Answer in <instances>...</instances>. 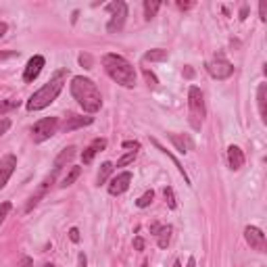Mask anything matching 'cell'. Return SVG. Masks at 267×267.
<instances>
[{"instance_id":"1","label":"cell","mask_w":267,"mask_h":267,"mask_svg":"<svg viewBox=\"0 0 267 267\" xmlns=\"http://www.w3.org/2000/svg\"><path fill=\"white\" fill-rule=\"evenodd\" d=\"M71 94L86 113H96V111H100V107H102L100 90H98V86L90 80V77H83V75L73 77L71 80Z\"/></svg>"},{"instance_id":"2","label":"cell","mask_w":267,"mask_h":267,"mask_svg":"<svg viewBox=\"0 0 267 267\" xmlns=\"http://www.w3.org/2000/svg\"><path fill=\"white\" fill-rule=\"evenodd\" d=\"M65 77H67V69H59L57 73L50 77V82L44 83L38 92H33L30 96V100H27V111H42L46 109L48 104H52L57 100V96L61 94L63 86H65Z\"/></svg>"},{"instance_id":"3","label":"cell","mask_w":267,"mask_h":267,"mask_svg":"<svg viewBox=\"0 0 267 267\" xmlns=\"http://www.w3.org/2000/svg\"><path fill=\"white\" fill-rule=\"evenodd\" d=\"M102 67H104V71L109 73L111 80L117 82L119 86L134 88V83H136V69H134L132 63L128 59H123L121 54H113V52L104 54Z\"/></svg>"},{"instance_id":"4","label":"cell","mask_w":267,"mask_h":267,"mask_svg":"<svg viewBox=\"0 0 267 267\" xmlns=\"http://www.w3.org/2000/svg\"><path fill=\"white\" fill-rule=\"evenodd\" d=\"M188 109H190V125L194 130H200L202 121H205V115H207V109H205L202 92L196 86L188 90Z\"/></svg>"},{"instance_id":"5","label":"cell","mask_w":267,"mask_h":267,"mask_svg":"<svg viewBox=\"0 0 267 267\" xmlns=\"http://www.w3.org/2000/svg\"><path fill=\"white\" fill-rule=\"evenodd\" d=\"M207 71L211 77H215V80H228L234 73V65L228 61V57L223 52H215L213 59L207 63Z\"/></svg>"},{"instance_id":"6","label":"cell","mask_w":267,"mask_h":267,"mask_svg":"<svg viewBox=\"0 0 267 267\" xmlns=\"http://www.w3.org/2000/svg\"><path fill=\"white\" fill-rule=\"evenodd\" d=\"M59 130V117H44L32 128V138L33 142H44V140L52 138Z\"/></svg>"},{"instance_id":"7","label":"cell","mask_w":267,"mask_h":267,"mask_svg":"<svg viewBox=\"0 0 267 267\" xmlns=\"http://www.w3.org/2000/svg\"><path fill=\"white\" fill-rule=\"evenodd\" d=\"M107 11L111 13V21H109V25H107V32L109 33L121 32L125 19H128V4L121 2V0H117V2L107 4Z\"/></svg>"},{"instance_id":"8","label":"cell","mask_w":267,"mask_h":267,"mask_svg":"<svg viewBox=\"0 0 267 267\" xmlns=\"http://www.w3.org/2000/svg\"><path fill=\"white\" fill-rule=\"evenodd\" d=\"M59 167H52V171L50 173H48L46 175V178L44 180H42V184L38 186V190L36 192H33L32 194V199L30 200H27V205H25V211H27V213H30V211L33 209V207H38V202L42 200V199H44V196H46V192L48 190H50V186L54 184V180H57V175H59Z\"/></svg>"},{"instance_id":"9","label":"cell","mask_w":267,"mask_h":267,"mask_svg":"<svg viewBox=\"0 0 267 267\" xmlns=\"http://www.w3.org/2000/svg\"><path fill=\"white\" fill-rule=\"evenodd\" d=\"M244 238H247V242H249L250 249H255L259 252H265V249H267L265 234L257 226H249L247 230H244Z\"/></svg>"},{"instance_id":"10","label":"cell","mask_w":267,"mask_h":267,"mask_svg":"<svg viewBox=\"0 0 267 267\" xmlns=\"http://www.w3.org/2000/svg\"><path fill=\"white\" fill-rule=\"evenodd\" d=\"M132 184V173L130 171H121V173H117L113 180H111V184H109V194L111 196H119V194H123L125 190L130 188Z\"/></svg>"},{"instance_id":"11","label":"cell","mask_w":267,"mask_h":267,"mask_svg":"<svg viewBox=\"0 0 267 267\" xmlns=\"http://www.w3.org/2000/svg\"><path fill=\"white\" fill-rule=\"evenodd\" d=\"M17 167V157L15 154H6V157L0 159V190L6 186V182L11 180L13 171Z\"/></svg>"},{"instance_id":"12","label":"cell","mask_w":267,"mask_h":267,"mask_svg":"<svg viewBox=\"0 0 267 267\" xmlns=\"http://www.w3.org/2000/svg\"><path fill=\"white\" fill-rule=\"evenodd\" d=\"M44 57L42 54H36V57H32L30 61H27V65H25V71H23V82H33L36 77L40 75L42 71V67H44Z\"/></svg>"},{"instance_id":"13","label":"cell","mask_w":267,"mask_h":267,"mask_svg":"<svg viewBox=\"0 0 267 267\" xmlns=\"http://www.w3.org/2000/svg\"><path fill=\"white\" fill-rule=\"evenodd\" d=\"M171 140V144L175 146V150L182 152V154H186V152H190L194 150V140L190 136H186V134H167Z\"/></svg>"},{"instance_id":"14","label":"cell","mask_w":267,"mask_h":267,"mask_svg":"<svg viewBox=\"0 0 267 267\" xmlns=\"http://www.w3.org/2000/svg\"><path fill=\"white\" fill-rule=\"evenodd\" d=\"M228 163L232 171H240L244 167V152L240 146H236V144L228 146Z\"/></svg>"},{"instance_id":"15","label":"cell","mask_w":267,"mask_h":267,"mask_svg":"<svg viewBox=\"0 0 267 267\" xmlns=\"http://www.w3.org/2000/svg\"><path fill=\"white\" fill-rule=\"evenodd\" d=\"M150 232L157 236V244L159 249H167L171 242V226H159V223H152Z\"/></svg>"},{"instance_id":"16","label":"cell","mask_w":267,"mask_h":267,"mask_svg":"<svg viewBox=\"0 0 267 267\" xmlns=\"http://www.w3.org/2000/svg\"><path fill=\"white\" fill-rule=\"evenodd\" d=\"M104 149H107V140H104V138H96L94 142L82 152V161H83V163H92V159L100 150H104Z\"/></svg>"},{"instance_id":"17","label":"cell","mask_w":267,"mask_h":267,"mask_svg":"<svg viewBox=\"0 0 267 267\" xmlns=\"http://www.w3.org/2000/svg\"><path fill=\"white\" fill-rule=\"evenodd\" d=\"M94 119L92 117H80V115H71L67 119L65 123L61 125V130L63 132H73V130H77V128H83V125H90Z\"/></svg>"},{"instance_id":"18","label":"cell","mask_w":267,"mask_h":267,"mask_svg":"<svg viewBox=\"0 0 267 267\" xmlns=\"http://www.w3.org/2000/svg\"><path fill=\"white\" fill-rule=\"evenodd\" d=\"M257 102H259V115L261 121H267V83H259L257 88Z\"/></svg>"},{"instance_id":"19","label":"cell","mask_w":267,"mask_h":267,"mask_svg":"<svg viewBox=\"0 0 267 267\" xmlns=\"http://www.w3.org/2000/svg\"><path fill=\"white\" fill-rule=\"evenodd\" d=\"M150 142H152L154 146H157V149H159L161 152H163V154H167V157H171V161H173V163H175V167H178V171H180L182 175H184V182H186V184H188V186H192V182H190V178H188V175H186V169H184V165H182V163H180V161H178V159H175V157H173V154H171L169 150H167V149H165V146H163V144H161V142H159V140H154V138H152V140H150Z\"/></svg>"},{"instance_id":"20","label":"cell","mask_w":267,"mask_h":267,"mask_svg":"<svg viewBox=\"0 0 267 267\" xmlns=\"http://www.w3.org/2000/svg\"><path fill=\"white\" fill-rule=\"evenodd\" d=\"M75 157V146H67V149H63L61 154L57 159H54V167H59V169H63V165L69 163Z\"/></svg>"},{"instance_id":"21","label":"cell","mask_w":267,"mask_h":267,"mask_svg":"<svg viewBox=\"0 0 267 267\" xmlns=\"http://www.w3.org/2000/svg\"><path fill=\"white\" fill-rule=\"evenodd\" d=\"M159 9H161V2H159V0H144V19L150 21L154 15H157Z\"/></svg>"},{"instance_id":"22","label":"cell","mask_w":267,"mask_h":267,"mask_svg":"<svg viewBox=\"0 0 267 267\" xmlns=\"http://www.w3.org/2000/svg\"><path fill=\"white\" fill-rule=\"evenodd\" d=\"M167 57H169V54H167V50H163V48H154V50H149L142 57V61H167Z\"/></svg>"},{"instance_id":"23","label":"cell","mask_w":267,"mask_h":267,"mask_svg":"<svg viewBox=\"0 0 267 267\" xmlns=\"http://www.w3.org/2000/svg\"><path fill=\"white\" fill-rule=\"evenodd\" d=\"M111 173H113V163H102V165H100V171H98V178H96V184L102 186L104 182L109 180Z\"/></svg>"},{"instance_id":"24","label":"cell","mask_w":267,"mask_h":267,"mask_svg":"<svg viewBox=\"0 0 267 267\" xmlns=\"http://www.w3.org/2000/svg\"><path fill=\"white\" fill-rule=\"evenodd\" d=\"M80 173H82V169H80V167H71V171H69L67 175H65V178H63V182H61V188H67V186H71L73 184V182L77 180V178H80Z\"/></svg>"},{"instance_id":"25","label":"cell","mask_w":267,"mask_h":267,"mask_svg":"<svg viewBox=\"0 0 267 267\" xmlns=\"http://www.w3.org/2000/svg\"><path fill=\"white\" fill-rule=\"evenodd\" d=\"M152 199H154V192L152 190H149V192H144L140 199L136 200V207H140V209H144V207H149L150 202H152Z\"/></svg>"},{"instance_id":"26","label":"cell","mask_w":267,"mask_h":267,"mask_svg":"<svg viewBox=\"0 0 267 267\" xmlns=\"http://www.w3.org/2000/svg\"><path fill=\"white\" fill-rule=\"evenodd\" d=\"M136 154H138V150H130L128 154H123V157L117 161V167H128L130 163H134V159H136Z\"/></svg>"},{"instance_id":"27","label":"cell","mask_w":267,"mask_h":267,"mask_svg":"<svg viewBox=\"0 0 267 267\" xmlns=\"http://www.w3.org/2000/svg\"><path fill=\"white\" fill-rule=\"evenodd\" d=\"M163 194H165V202H167V207H169V209H175V207H178V202H175V194H173V188L167 186L165 190H163Z\"/></svg>"},{"instance_id":"28","label":"cell","mask_w":267,"mask_h":267,"mask_svg":"<svg viewBox=\"0 0 267 267\" xmlns=\"http://www.w3.org/2000/svg\"><path fill=\"white\" fill-rule=\"evenodd\" d=\"M142 73H144V80H146V83H149V86L150 88H157L159 86V80H157V75H154L152 71H150V69H142Z\"/></svg>"},{"instance_id":"29","label":"cell","mask_w":267,"mask_h":267,"mask_svg":"<svg viewBox=\"0 0 267 267\" xmlns=\"http://www.w3.org/2000/svg\"><path fill=\"white\" fill-rule=\"evenodd\" d=\"M15 107H19V100H15V98L2 100V102H0V115H4L6 111H11V109H15Z\"/></svg>"},{"instance_id":"30","label":"cell","mask_w":267,"mask_h":267,"mask_svg":"<svg viewBox=\"0 0 267 267\" xmlns=\"http://www.w3.org/2000/svg\"><path fill=\"white\" fill-rule=\"evenodd\" d=\"M11 209H13L11 202H2V205H0V226H2V221L6 219V217H9Z\"/></svg>"},{"instance_id":"31","label":"cell","mask_w":267,"mask_h":267,"mask_svg":"<svg viewBox=\"0 0 267 267\" xmlns=\"http://www.w3.org/2000/svg\"><path fill=\"white\" fill-rule=\"evenodd\" d=\"M80 63H82V65L86 67V69H92V57H90V54H82Z\"/></svg>"},{"instance_id":"32","label":"cell","mask_w":267,"mask_h":267,"mask_svg":"<svg viewBox=\"0 0 267 267\" xmlns=\"http://www.w3.org/2000/svg\"><path fill=\"white\" fill-rule=\"evenodd\" d=\"M259 17H261V21H267V2L259 4Z\"/></svg>"},{"instance_id":"33","label":"cell","mask_w":267,"mask_h":267,"mask_svg":"<svg viewBox=\"0 0 267 267\" xmlns=\"http://www.w3.org/2000/svg\"><path fill=\"white\" fill-rule=\"evenodd\" d=\"M17 50H0V61L2 59H11V57H17Z\"/></svg>"},{"instance_id":"34","label":"cell","mask_w":267,"mask_h":267,"mask_svg":"<svg viewBox=\"0 0 267 267\" xmlns=\"http://www.w3.org/2000/svg\"><path fill=\"white\" fill-rule=\"evenodd\" d=\"M69 238H71V242H80V230L71 228V230H69Z\"/></svg>"},{"instance_id":"35","label":"cell","mask_w":267,"mask_h":267,"mask_svg":"<svg viewBox=\"0 0 267 267\" xmlns=\"http://www.w3.org/2000/svg\"><path fill=\"white\" fill-rule=\"evenodd\" d=\"M9 128H11V121H9V119H0V136H2V134L9 130Z\"/></svg>"},{"instance_id":"36","label":"cell","mask_w":267,"mask_h":267,"mask_svg":"<svg viewBox=\"0 0 267 267\" xmlns=\"http://www.w3.org/2000/svg\"><path fill=\"white\" fill-rule=\"evenodd\" d=\"M86 265H88V259L83 252H80V255H77V267H86Z\"/></svg>"},{"instance_id":"37","label":"cell","mask_w":267,"mask_h":267,"mask_svg":"<svg viewBox=\"0 0 267 267\" xmlns=\"http://www.w3.org/2000/svg\"><path fill=\"white\" fill-rule=\"evenodd\" d=\"M134 249H136V250H142L144 249V240H142V238H134Z\"/></svg>"},{"instance_id":"38","label":"cell","mask_w":267,"mask_h":267,"mask_svg":"<svg viewBox=\"0 0 267 267\" xmlns=\"http://www.w3.org/2000/svg\"><path fill=\"white\" fill-rule=\"evenodd\" d=\"M123 149H134V150H138L140 144L136 142V140H134V142H132V140H128V142H123Z\"/></svg>"},{"instance_id":"39","label":"cell","mask_w":267,"mask_h":267,"mask_svg":"<svg viewBox=\"0 0 267 267\" xmlns=\"http://www.w3.org/2000/svg\"><path fill=\"white\" fill-rule=\"evenodd\" d=\"M32 265H33L32 259H30V257H23V259H21V261H19V265H17V267H32Z\"/></svg>"},{"instance_id":"40","label":"cell","mask_w":267,"mask_h":267,"mask_svg":"<svg viewBox=\"0 0 267 267\" xmlns=\"http://www.w3.org/2000/svg\"><path fill=\"white\" fill-rule=\"evenodd\" d=\"M184 75H186V77H194V69H192L190 65L184 67Z\"/></svg>"},{"instance_id":"41","label":"cell","mask_w":267,"mask_h":267,"mask_svg":"<svg viewBox=\"0 0 267 267\" xmlns=\"http://www.w3.org/2000/svg\"><path fill=\"white\" fill-rule=\"evenodd\" d=\"M6 30H9V25H6L4 21H0V38H2L4 33H6Z\"/></svg>"},{"instance_id":"42","label":"cell","mask_w":267,"mask_h":267,"mask_svg":"<svg viewBox=\"0 0 267 267\" xmlns=\"http://www.w3.org/2000/svg\"><path fill=\"white\" fill-rule=\"evenodd\" d=\"M178 6H180L182 11H184V9H190V6H192V2H178Z\"/></svg>"},{"instance_id":"43","label":"cell","mask_w":267,"mask_h":267,"mask_svg":"<svg viewBox=\"0 0 267 267\" xmlns=\"http://www.w3.org/2000/svg\"><path fill=\"white\" fill-rule=\"evenodd\" d=\"M247 15H249V9H247V6H242V11H240V19H247Z\"/></svg>"},{"instance_id":"44","label":"cell","mask_w":267,"mask_h":267,"mask_svg":"<svg viewBox=\"0 0 267 267\" xmlns=\"http://www.w3.org/2000/svg\"><path fill=\"white\" fill-rule=\"evenodd\" d=\"M186 267H196V261H194V257H190L188 259V265Z\"/></svg>"},{"instance_id":"45","label":"cell","mask_w":267,"mask_h":267,"mask_svg":"<svg viewBox=\"0 0 267 267\" xmlns=\"http://www.w3.org/2000/svg\"><path fill=\"white\" fill-rule=\"evenodd\" d=\"M173 267H182V263H180V261H175V263H173Z\"/></svg>"},{"instance_id":"46","label":"cell","mask_w":267,"mask_h":267,"mask_svg":"<svg viewBox=\"0 0 267 267\" xmlns=\"http://www.w3.org/2000/svg\"><path fill=\"white\" fill-rule=\"evenodd\" d=\"M44 267H54V265H50V263H46V265H44Z\"/></svg>"},{"instance_id":"47","label":"cell","mask_w":267,"mask_h":267,"mask_svg":"<svg viewBox=\"0 0 267 267\" xmlns=\"http://www.w3.org/2000/svg\"><path fill=\"white\" fill-rule=\"evenodd\" d=\"M140 267H146V263H142V265H140Z\"/></svg>"}]
</instances>
